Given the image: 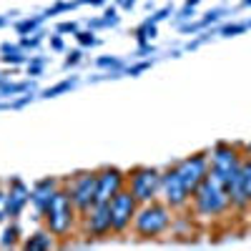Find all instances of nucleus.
Listing matches in <instances>:
<instances>
[{"label": "nucleus", "mask_w": 251, "mask_h": 251, "mask_svg": "<svg viewBox=\"0 0 251 251\" xmlns=\"http://www.w3.org/2000/svg\"><path fill=\"white\" fill-rule=\"evenodd\" d=\"M188 208H194V216L199 221H214V219L226 216L231 211V196H228L226 183L216 174L208 171V176L191 194V206Z\"/></svg>", "instance_id": "obj_1"}, {"label": "nucleus", "mask_w": 251, "mask_h": 251, "mask_svg": "<svg viewBox=\"0 0 251 251\" xmlns=\"http://www.w3.org/2000/svg\"><path fill=\"white\" fill-rule=\"evenodd\" d=\"M40 219H43V226L48 228V231H50L58 241L71 239L78 228H80V214H78V208H75L73 201H71V194H68L66 183L58 188V194L53 196L50 206L46 208V214L40 216Z\"/></svg>", "instance_id": "obj_2"}, {"label": "nucleus", "mask_w": 251, "mask_h": 251, "mask_svg": "<svg viewBox=\"0 0 251 251\" xmlns=\"http://www.w3.org/2000/svg\"><path fill=\"white\" fill-rule=\"evenodd\" d=\"M174 216H176V211L166 206L161 199L149 201V203H141L138 211H136L131 231H133V236L138 241H153V239L163 236L166 231H171Z\"/></svg>", "instance_id": "obj_3"}, {"label": "nucleus", "mask_w": 251, "mask_h": 251, "mask_svg": "<svg viewBox=\"0 0 251 251\" xmlns=\"http://www.w3.org/2000/svg\"><path fill=\"white\" fill-rule=\"evenodd\" d=\"M126 186L131 188V194L138 199V203H149L158 199L161 188V171L153 166H133L126 171Z\"/></svg>", "instance_id": "obj_4"}, {"label": "nucleus", "mask_w": 251, "mask_h": 251, "mask_svg": "<svg viewBox=\"0 0 251 251\" xmlns=\"http://www.w3.org/2000/svg\"><path fill=\"white\" fill-rule=\"evenodd\" d=\"M241 158H244V151H241V143H226V141H219L211 151H208V161H211V174H216L224 183H228L234 174H239L241 169Z\"/></svg>", "instance_id": "obj_5"}, {"label": "nucleus", "mask_w": 251, "mask_h": 251, "mask_svg": "<svg viewBox=\"0 0 251 251\" xmlns=\"http://www.w3.org/2000/svg\"><path fill=\"white\" fill-rule=\"evenodd\" d=\"M138 206H141V203H138V199L131 194L128 186H126L123 191H118V194L108 201V208H111V231H113V236H123V234L131 231Z\"/></svg>", "instance_id": "obj_6"}, {"label": "nucleus", "mask_w": 251, "mask_h": 251, "mask_svg": "<svg viewBox=\"0 0 251 251\" xmlns=\"http://www.w3.org/2000/svg\"><path fill=\"white\" fill-rule=\"evenodd\" d=\"M63 183H66V188H68L73 206L78 208V214L83 216L96 203V191H98V176H96V171H78L71 178H66Z\"/></svg>", "instance_id": "obj_7"}, {"label": "nucleus", "mask_w": 251, "mask_h": 251, "mask_svg": "<svg viewBox=\"0 0 251 251\" xmlns=\"http://www.w3.org/2000/svg\"><path fill=\"white\" fill-rule=\"evenodd\" d=\"M158 199L174 208V211H186L188 206H191V191L183 186L181 176L176 174L174 166L161 171V188H158Z\"/></svg>", "instance_id": "obj_8"}, {"label": "nucleus", "mask_w": 251, "mask_h": 251, "mask_svg": "<svg viewBox=\"0 0 251 251\" xmlns=\"http://www.w3.org/2000/svg\"><path fill=\"white\" fill-rule=\"evenodd\" d=\"M78 231L83 236H88L93 241H103L108 239L113 231H111V208H108V201H96L86 214L80 216V228Z\"/></svg>", "instance_id": "obj_9"}, {"label": "nucleus", "mask_w": 251, "mask_h": 251, "mask_svg": "<svg viewBox=\"0 0 251 251\" xmlns=\"http://www.w3.org/2000/svg\"><path fill=\"white\" fill-rule=\"evenodd\" d=\"M176 174L181 176L183 186L188 188V191H196V186L208 176V169H211V161H208V151H199V153H191V156H186L176 163H171Z\"/></svg>", "instance_id": "obj_10"}, {"label": "nucleus", "mask_w": 251, "mask_h": 251, "mask_svg": "<svg viewBox=\"0 0 251 251\" xmlns=\"http://www.w3.org/2000/svg\"><path fill=\"white\" fill-rule=\"evenodd\" d=\"M98 176V191H96V201H111L118 191L126 188V171L116 169V166H103L96 171Z\"/></svg>", "instance_id": "obj_11"}, {"label": "nucleus", "mask_w": 251, "mask_h": 251, "mask_svg": "<svg viewBox=\"0 0 251 251\" xmlns=\"http://www.w3.org/2000/svg\"><path fill=\"white\" fill-rule=\"evenodd\" d=\"M60 186H63V181L55 178V176L38 178V181L30 186V203H33V208H35L38 216L46 214V208L50 206V201H53V196L58 194Z\"/></svg>", "instance_id": "obj_12"}, {"label": "nucleus", "mask_w": 251, "mask_h": 251, "mask_svg": "<svg viewBox=\"0 0 251 251\" xmlns=\"http://www.w3.org/2000/svg\"><path fill=\"white\" fill-rule=\"evenodd\" d=\"M28 203H30V186H25V181L18 176L10 178L8 181V216H10V221H18Z\"/></svg>", "instance_id": "obj_13"}, {"label": "nucleus", "mask_w": 251, "mask_h": 251, "mask_svg": "<svg viewBox=\"0 0 251 251\" xmlns=\"http://www.w3.org/2000/svg\"><path fill=\"white\" fill-rule=\"evenodd\" d=\"M55 236L48 231V228L43 226V228H38V231H33L23 244H20V246H23V249H28V251H48V249H53L55 246Z\"/></svg>", "instance_id": "obj_14"}, {"label": "nucleus", "mask_w": 251, "mask_h": 251, "mask_svg": "<svg viewBox=\"0 0 251 251\" xmlns=\"http://www.w3.org/2000/svg\"><path fill=\"white\" fill-rule=\"evenodd\" d=\"M20 244H23L20 241V226L15 221L5 224L3 234H0V249H18Z\"/></svg>", "instance_id": "obj_15"}, {"label": "nucleus", "mask_w": 251, "mask_h": 251, "mask_svg": "<svg viewBox=\"0 0 251 251\" xmlns=\"http://www.w3.org/2000/svg\"><path fill=\"white\" fill-rule=\"evenodd\" d=\"M0 60L3 63H10V66H18V63H25L28 55L23 53V46H13V43H3L0 46Z\"/></svg>", "instance_id": "obj_16"}, {"label": "nucleus", "mask_w": 251, "mask_h": 251, "mask_svg": "<svg viewBox=\"0 0 251 251\" xmlns=\"http://www.w3.org/2000/svg\"><path fill=\"white\" fill-rule=\"evenodd\" d=\"M35 86L28 80V83H0V98H10V96H15V93H25V91H33Z\"/></svg>", "instance_id": "obj_17"}, {"label": "nucleus", "mask_w": 251, "mask_h": 251, "mask_svg": "<svg viewBox=\"0 0 251 251\" xmlns=\"http://www.w3.org/2000/svg\"><path fill=\"white\" fill-rule=\"evenodd\" d=\"M153 38H156V23H151V20H146L143 25L136 28V40H138V46L151 43Z\"/></svg>", "instance_id": "obj_18"}, {"label": "nucleus", "mask_w": 251, "mask_h": 251, "mask_svg": "<svg viewBox=\"0 0 251 251\" xmlns=\"http://www.w3.org/2000/svg\"><path fill=\"white\" fill-rule=\"evenodd\" d=\"M241 188H244L246 199L251 201V158L249 156L241 158Z\"/></svg>", "instance_id": "obj_19"}, {"label": "nucleus", "mask_w": 251, "mask_h": 251, "mask_svg": "<svg viewBox=\"0 0 251 251\" xmlns=\"http://www.w3.org/2000/svg\"><path fill=\"white\" fill-rule=\"evenodd\" d=\"M46 20V15H35V18H25V20H20V23H15V30L20 33V35H28V33H33L40 23Z\"/></svg>", "instance_id": "obj_20"}, {"label": "nucleus", "mask_w": 251, "mask_h": 251, "mask_svg": "<svg viewBox=\"0 0 251 251\" xmlns=\"http://www.w3.org/2000/svg\"><path fill=\"white\" fill-rule=\"evenodd\" d=\"M73 86H75V80H63V83H55V86H50V88H46V91H43V98H53V96H60V93L71 91Z\"/></svg>", "instance_id": "obj_21"}, {"label": "nucleus", "mask_w": 251, "mask_h": 251, "mask_svg": "<svg viewBox=\"0 0 251 251\" xmlns=\"http://www.w3.org/2000/svg\"><path fill=\"white\" fill-rule=\"evenodd\" d=\"M96 66L98 68H111V71H121L123 68V60L121 58H113V55H100L96 60Z\"/></svg>", "instance_id": "obj_22"}, {"label": "nucleus", "mask_w": 251, "mask_h": 251, "mask_svg": "<svg viewBox=\"0 0 251 251\" xmlns=\"http://www.w3.org/2000/svg\"><path fill=\"white\" fill-rule=\"evenodd\" d=\"M201 3V0H186V5L181 8V13L176 15L178 20H188V18H194V10H196V5Z\"/></svg>", "instance_id": "obj_23"}, {"label": "nucleus", "mask_w": 251, "mask_h": 251, "mask_svg": "<svg viewBox=\"0 0 251 251\" xmlns=\"http://www.w3.org/2000/svg\"><path fill=\"white\" fill-rule=\"evenodd\" d=\"M8 219V188H0V224H5Z\"/></svg>", "instance_id": "obj_24"}, {"label": "nucleus", "mask_w": 251, "mask_h": 251, "mask_svg": "<svg viewBox=\"0 0 251 251\" xmlns=\"http://www.w3.org/2000/svg\"><path fill=\"white\" fill-rule=\"evenodd\" d=\"M75 38H78V43H80V46H96V43H98V38H96L91 30H78Z\"/></svg>", "instance_id": "obj_25"}, {"label": "nucleus", "mask_w": 251, "mask_h": 251, "mask_svg": "<svg viewBox=\"0 0 251 251\" xmlns=\"http://www.w3.org/2000/svg\"><path fill=\"white\" fill-rule=\"evenodd\" d=\"M249 25L246 23H234V25H226L224 30H221V35H226V38H231V35H239V33H244Z\"/></svg>", "instance_id": "obj_26"}, {"label": "nucleus", "mask_w": 251, "mask_h": 251, "mask_svg": "<svg viewBox=\"0 0 251 251\" xmlns=\"http://www.w3.org/2000/svg\"><path fill=\"white\" fill-rule=\"evenodd\" d=\"M40 40H43V33H35L33 38L23 35V38H20V46H23V48H35V46H40Z\"/></svg>", "instance_id": "obj_27"}, {"label": "nucleus", "mask_w": 251, "mask_h": 251, "mask_svg": "<svg viewBox=\"0 0 251 251\" xmlns=\"http://www.w3.org/2000/svg\"><path fill=\"white\" fill-rule=\"evenodd\" d=\"M43 66H46V63L40 60V58H33L28 63V75H40V73H43Z\"/></svg>", "instance_id": "obj_28"}, {"label": "nucleus", "mask_w": 251, "mask_h": 251, "mask_svg": "<svg viewBox=\"0 0 251 251\" xmlns=\"http://www.w3.org/2000/svg\"><path fill=\"white\" fill-rule=\"evenodd\" d=\"M80 60H83V50H80V48L71 50V53H68V58H66V68H71V66H78Z\"/></svg>", "instance_id": "obj_29"}, {"label": "nucleus", "mask_w": 251, "mask_h": 251, "mask_svg": "<svg viewBox=\"0 0 251 251\" xmlns=\"http://www.w3.org/2000/svg\"><path fill=\"white\" fill-rule=\"evenodd\" d=\"M151 68V60H143V63H136V66H131L128 68V75H138V73H143V71H149Z\"/></svg>", "instance_id": "obj_30"}, {"label": "nucleus", "mask_w": 251, "mask_h": 251, "mask_svg": "<svg viewBox=\"0 0 251 251\" xmlns=\"http://www.w3.org/2000/svg\"><path fill=\"white\" fill-rule=\"evenodd\" d=\"M103 23H106V25H116L118 23V10L116 8H108L106 10V18H103Z\"/></svg>", "instance_id": "obj_31"}, {"label": "nucleus", "mask_w": 251, "mask_h": 251, "mask_svg": "<svg viewBox=\"0 0 251 251\" xmlns=\"http://www.w3.org/2000/svg\"><path fill=\"white\" fill-rule=\"evenodd\" d=\"M58 33H73V35H75V33H78V25L73 23V20H68V23H60V25H58Z\"/></svg>", "instance_id": "obj_32"}, {"label": "nucleus", "mask_w": 251, "mask_h": 251, "mask_svg": "<svg viewBox=\"0 0 251 251\" xmlns=\"http://www.w3.org/2000/svg\"><path fill=\"white\" fill-rule=\"evenodd\" d=\"M169 13H171V5H166V8H161V10H158L153 18H149V20H151V23H158V20H163V18L169 15Z\"/></svg>", "instance_id": "obj_33"}, {"label": "nucleus", "mask_w": 251, "mask_h": 251, "mask_svg": "<svg viewBox=\"0 0 251 251\" xmlns=\"http://www.w3.org/2000/svg\"><path fill=\"white\" fill-rule=\"evenodd\" d=\"M50 48L53 50H63V48H66V43H63L60 35H50Z\"/></svg>", "instance_id": "obj_34"}, {"label": "nucleus", "mask_w": 251, "mask_h": 251, "mask_svg": "<svg viewBox=\"0 0 251 251\" xmlns=\"http://www.w3.org/2000/svg\"><path fill=\"white\" fill-rule=\"evenodd\" d=\"M30 100H33V96H23V98H18V100H13V103H10V108H23L25 103H30Z\"/></svg>", "instance_id": "obj_35"}, {"label": "nucleus", "mask_w": 251, "mask_h": 251, "mask_svg": "<svg viewBox=\"0 0 251 251\" xmlns=\"http://www.w3.org/2000/svg\"><path fill=\"white\" fill-rule=\"evenodd\" d=\"M118 5H121V8H126V10H131V8L136 5V0H118Z\"/></svg>", "instance_id": "obj_36"}, {"label": "nucleus", "mask_w": 251, "mask_h": 251, "mask_svg": "<svg viewBox=\"0 0 251 251\" xmlns=\"http://www.w3.org/2000/svg\"><path fill=\"white\" fill-rule=\"evenodd\" d=\"M241 151H244V156H249V158H251V141L241 143Z\"/></svg>", "instance_id": "obj_37"}, {"label": "nucleus", "mask_w": 251, "mask_h": 251, "mask_svg": "<svg viewBox=\"0 0 251 251\" xmlns=\"http://www.w3.org/2000/svg\"><path fill=\"white\" fill-rule=\"evenodd\" d=\"M80 3H88V5H103L106 0H80Z\"/></svg>", "instance_id": "obj_38"}, {"label": "nucleus", "mask_w": 251, "mask_h": 251, "mask_svg": "<svg viewBox=\"0 0 251 251\" xmlns=\"http://www.w3.org/2000/svg\"><path fill=\"white\" fill-rule=\"evenodd\" d=\"M244 8H251V0H244V3H241Z\"/></svg>", "instance_id": "obj_39"}, {"label": "nucleus", "mask_w": 251, "mask_h": 251, "mask_svg": "<svg viewBox=\"0 0 251 251\" xmlns=\"http://www.w3.org/2000/svg\"><path fill=\"white\" fill-rule=\"evenodd\" d=\"M3 23H5V18H0V25H3Z\"/></svg>", "instance_id": "obj_40"}, {"label": "nucleus", "mask_w": 251, "mask_h": 251, "mask_svg": "<svg viewBox=\"0 0 251 251\" xmlns=\"http://www.w3.org/2000/svg\"><path fill=\"white\" fill-rule=\"evenodd\" d=\"M3 80H5V78H3V75H0V83H3Z\"/></svg>", "instance_id": "obj_41"}]
</instances>
